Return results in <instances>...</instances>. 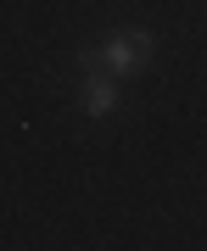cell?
Listing matches in <instances>:
<instances>
[{
	"mask_svg": "<svg viewBox=\"0 0 207 251\" xmlns=\"http://www.w3.org/2000/svg\"><path fill=\"white\" fill-rule=\"evenodd\" d=\"M151 50H157V39L146 34V28H135V34H112L107 45H101V67H107L112 78H135V73H146Z\"/></svg>",
	"mask_w": 207,
	"mask_h": 251,
	"instance_id": "cell-1",
	"label": "cell"
},
{
	"mask_svg": "<svg viewBox=\"0 0 207 251\" xmlns=\"http://www.w3.org/2000/svg\"><path fill=\"white\" fill-rule=\"evenodd\" d=\"M79 106L90 112V117H112L118 112V78H112V73H84Z\"/></svg>",
	"mask_w": 207,
	"mask_h": 251,
	"instance_id": "cell-2",
	"label": "cell"
}]
</instances>
